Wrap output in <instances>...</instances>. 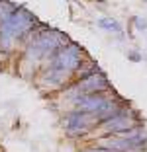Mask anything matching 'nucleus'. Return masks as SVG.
<instances>
[{"label": "nucleus", "instance_id": "nucleus-3", "mask_svg": "<svg viewBox=\"0 0 147 152\" xmlns=\"http://www.w3.org/2000/svg\"><path fill=\"white\" fill-rule=\"evenodd\" d=\"M98 125H100V121L96 115L79 111V109H69L61 117V129L71 139H85L98 129Z\"/></svg>", "mask_w": 147, "mask_h": 152}, {"label": "nucleus", "instance_id": "nucleus-2", "mask_svg": "<svg viewBox=\"0 0 147 152\" xmlns=\"http://www.w3.org/2000/svg\"><path fill=\"white\" fill-rule=\"evenodd\" d=\"M96 144L102 148H108L112 152H141L147 146V131L141 125L128 131V133L98 137Z\"/></svg>", "mask_w": 147, "mask_h": 152}, {"label": "nucleus", "instance_id": "nucleus-9", "mask_svg": "<svg viewBox=\"0 0 147 152\" xmlns=\"http://www.w3.org/2000/svg\"><path fill=\"white\" fill-rule=\"evenodd\" d=\"M128 58L131 61V63H139L141 61V53H137V51H128Z\"/></svg>", "mask_w": 147, "mask_h": 152}, {"label": "nucleus", "instance_id": "nucleus-8", "mask_svg": "<svg viewBox=\"0 0 147 152\" xmlns=\"http://www.w3.org/2000/svg\"><path fill=\"white\" fill-rule=\"evenodd\" d=\"M131 23L135 26L137 31H147V20L141 18V16H134V18H131Z\"/></svg>", "mask_w": 147, "mask_h": 152}, {"label": "nucleus", "instance_id": "nucleus-4", "mask_svg": "<svg viewBox=\"0 0 147 152\" xmlns=\"http://www.w3.org/2000/svg\"><path fill=\"white\" fill-rule=\"evenodd\" d=\"M88 57L86 51L80 47L79 43L71 41L69 45H65L63 49H59L53 57L47 61L45 66H51V68H57V70H63L67 74H73V80H75V72L79 70V66L85 63V58Z\"/></svg>", "mask_w": 147, "mask_h": 152}, {"label": "nucleus", "instance_id": "nucleus-10", "mask_svg": "<svg viewBox=\"0 0 147 152\" xmlns=\"http://www.w3.org/2000/svg\"><path fill=\"white\" fill-rule=\"evenodd\" d=\"M2 55H4V53H2V49H0V63H2Z\"/></svg>", "mask_w": 147, "mask_h": 152}, {"label": "nucleus", "instance_id": "nucleus-5", "mask_svg": "<svg viewBox=\"0 0 147 152\" xmlns=\"http://www.w3.org/2000/svg\"><path fill=\"white\" fill-rule=\"evenodd\" d=\"M141 125H143V121H141L139 111L128 105V107L122 109L118 115H114V117H110V119L102 121L94 133H98V137H106V134H120V133H128V131L135 129V127H141Z\"/></svg>", "mask_w": 147, "mask_h": 152}, {"label": "nucleus", "instance_id": "nucleus-6", "mask_svg": "<svg viewBox=\"0 0 147 152\" xmlns=\"http://www.w3.org/2000/svg\"><path fill=\"white\" fill-rule=\"evenodd\" d=\"M96 70H100L98 68V64H96V61H92L90 57H86L85 58V63L79 66V70L75 72V80H80V78H86V76H90L92 72H96ZM73 80V82H75Z\"/></svg>", "mask_w": 147, "mask_h": 152}, {"label": "nucleus", "instance_id": "nucleus-1", "mask_svg": "<svg viewBox=\"0 0 147 152\" xmlns=\"http://www.w3.org/2000/svg\"><path fill=\"white\" fill-rule=\"evenodd\" d=\"M37 20L36 14H31L26 6H20L10 14L8 18H4L0 22V49L4 55H10L20 47H22L30 41V37L36 31Z\"/></svg>", "mask_w": 147, "mask_h": 152}, {"label": "nucleus", "instance_id": "nucleus-7", "mask_svg": "<svg viewBox=\"0 0 147 152\" xmlns=\"http://www.w3.org/2000/svg\"><path fill=\"white\" fill-rule=\"evenodd\" d=\"M98 27L104 29V31H110V33H122V31H124L122 23L118 22V20L110 18V16H104V18L98 20Z\"/></svg>", "mask_w": 147, "mask_h": 152}]
</instances>
